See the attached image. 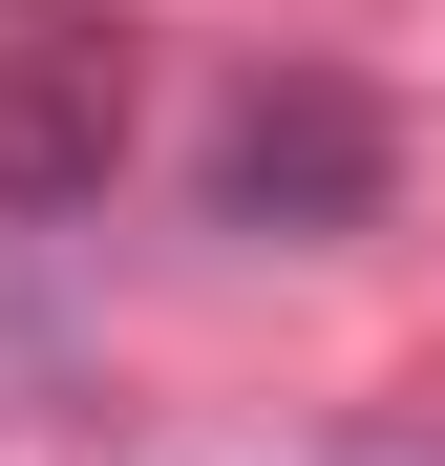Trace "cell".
Returning a JSON list of instances; mask_svg holds the SVG:
<instances>
[{
	"mask_svg": "<svg viewBox=\"0 0 445 466\" xmlns=\"http://www.w3.org/2000/svg\"><path fill=\"white\" fill-rule=\"evenodd\" d=\"M403 191V127L339 86V64H255L234 127H212V233H255V255H319V233H382Z\"/></svg>",
	"mask_w": 445,
	"mask_h": 466,
	"instance_id": "6da1fadb",
	"label": "cell"
},
{
	"mask_svg": "<svg viewBox=\"0 0 445 466\" xmlns=\"http://www.w3.org/2000/svg\"><path fill=\"white\" fill-rule=\"evenodd\" d=\"M127 106H148V43L106 0H22L0 22V212H106Z\"/></svg>",
	"mask_w": 445,
	"mask_h": 466,
	"instance_id": "7a4b0ae2",
	"label": "cell"
},
{
	"mask_svg": "<svg viewBox=\"0 0 445 466\" xmlns=\"http://www.w3.org/2000/svg\"><path fill=\"white\" fill-rule=\"evenodd\" d=\"M319 466H445V424H360V445H319Z\"/></svg>",
	"mask_w": 445,
	"mask_h": 466,
	"instance_id": "3957f363",
	"label": "cell"
}]
</instances>
